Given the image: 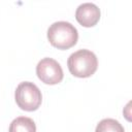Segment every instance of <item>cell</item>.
I'll return each instance as SVG.
<instances>
[{"label":"cell","instance_id":"1","mask_svg":"<svg viewBox=\"0 0 132 132\" xmlns=\"http://www.w3.org/2000/svg\"><path fill=\"white\" fill-rule=\"evenodd\" d=\"M47 39L53 46L59 50H68L76 44L78 32L71 23L59 21L48 27Z\"/></svg>","mask_w":132,"mask_h":132},{"label":"cell","instance_id":"2","mask_svg":"<svg viewBox=\"0 0 132 132\" xmlns=\"http://www.w3.org/2000/svg\"><path fill=\"white\" fill-rule=\"evenodd\" d=\"M67 66L73 76L85 78L96 72L98 60L93 52L89 50H78L69 56Z\"/></svg>","mask_w":132,"mask_h":132},{"label":"cell","instance_id":"3","mask_svg":"<svg viewBox=\"0 0 132 132\" xmlns=\"http://www.w3.org/2000/svg\"><path fill=\"white\" fill-rule=\"evenodd\" d=\"M14 99L18 106L26 111L36 110L42 101V95L39 88L31 81L19 84L14 92Z\"/></svg>","mask_w":132,"mask_h":132},{"label":"cell","instance_id":"4","mask_svg":"<svg viewBox=\"0 0 132 132\" xmlns=\"http://www.w3.org/2000/svg\"><path fill=\"white\" fill-rule=\"evenodd\" d=\"M38 78L46 85H57L63 79V69L61 65L52 58L41 59L36 66Z\"/></svg>","mask_w":132,"mask_h":132},{"label":"cell","instance_id":"5","mask_svg":"<svg viewBox=\"0 0 132 132\" xmlns=\"http://www.w3.org/2000/svg\"><path fill=\"white\" fill-rule=\"evenodd\" d=\"M75 19L84 27H94L100 20V9L94 3H82L76 8Z\"/></svg>","mask_w":132,"mask_h":132},{"label":"cell","instance_id":"6","mask_svg":"<svg viewBox=\"0 0 132 132\" xmlns=\"http://www.w3.org/2000/svg\"><path fill=\"white\" fill-rule=\"evenodd\" d=\"M9 132H36V125L31 118L18 117L10 123Z\"/></svg>","mask_w":132,"mask_h":132},{"label":"cell","instance_id":"7","mask_svg":"<svg viewBox=\"0 0 132 132\" xmlns=\"http://www.w3.org/2000/svg\"><path fill=\"white\" fill-rule=\"evenodd\" d=\"M95 132H125L124 127L114 119H103L97 126Z\"/></svg>","mask_w":132,"mask_h":132}]
</instances>
